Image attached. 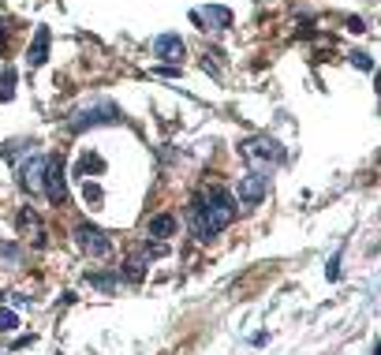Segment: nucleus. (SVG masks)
<instances>
[{
    "instance_id": "obj_16",
    "label": "nucleus",
    "mask_w": 381,
    "mask_h": 355,
    "mask_svg": "<svg viewBox=\"0 0 381 355\" xmlns=\"http://www.w3.org/2000/svg\"><path fill=\"white\" fill-rule=\"evenodd\" d=\"M82 198L90 202V206H97V202H101V187H97V184H90V180H86V184H82Z\"/></svg>"
},
{
    "instance_id": "obj_6",
    "label": "nucleus",
    "mask_w": 381,
    "mask_h": 355,
    "mask_svg": "<svg viewBox=\"0 0 381 355\" xmlns=\"http://www.w3.org/2000/svg\"><path fill=\"white\" fill-rule=\"evenodd\" d=\"M266 191H269V172H262V168H250L243 180H239V202L243 206H258V202L266 198Z\"/></svg>"
},
{
    "instance_id": "obj_8",
    "label": "nucleus",
    "mask_w": 381,
    "mask_h": 355,
    "mask_svg": "<svg viewBox=\"0 0 381 355\" xmlns=\"http://www.w3.org/2000/svg\"><path fill=\"white\" fill-rule=\"evenodd\" d=\"M154 57L161 64H168V68H176V64L183 60V41H180V34H157L154 38Z\"/></svg>"
},
{
    "instance_id": "obj_21",
    "label": "nucleus",
    "mask_w": 381,
    "mask_h": 355,
    "mask_svg": "<svg viewBox=\"0 0 381 355\" xmlns=\"http://www.w3.org/2000/svg\"><path fill=\"white\" fill-rule=\"evenodd\" d=\"M0 254H4L8 262H19V258H23L19 254V247H12V243H0Z\"/></svg>"
},
{
    "instance_id": "obj_17",
    "label": "nucleus",
    "mask_w": 381,
    "mask_h": 355,
    "mask_svg": "<svg viewBox=\"0 0 381 355\" xmlns=\"http://www.w3.org/2000/svg\"><path fill=\"white\" fill-rule=\"evenodd\" d=\"M90 284L105 288V292H113V288H116V277H113V273H94V277H90Z\"/></svg>"
},
{
    "instance_id": "obj_5",
    "label": "nucleus",
    "mask_w": 381,
    "mask_h": 355,
    "mask_svg": "<svg viewBox=\"0 0 381 355\" xmlns=\"http://www.w3.org/2000/svg\"><path fill=\"white\" fill-rule=\"evenodd\" d=\"M15 172H19V187L23 191H41V176H45V157L38 154V150H30L23 161H15Z\"/></svg>"
},
{
    "instance_id": "obj_15",
    "label": "nucleus",
    "mask_w": 381,
    "mask_h": 355,
    "mask_svg": "<svg viewBox=\"0 0 381 355\" xmlns=\"http://www.w3.org/2000/svg\"><path fill=\"white\" fill-rule=\"evenodd\" d=\"M19 329V314L15 310H0V333H15Z\"/></svg>"
},
{
    "instance_id": "obj_10",
    "label": "nucleus",
    "mask_w": 381,
    "mask_h": 355,
    "mask_svg": "<svg viewBox=\"0 0 381 355\" xmlns=\"http://www.w3.org/2000/svg\"><path fill=\"white\" fill-rule=\"evenodd\" d=\"M49 41H52L49 27H38V30H34V41H30V52H27V64H30V68H41V64L49 60Z\"/></svg>"
},
{
    "instance_id": "obj_12",
    "label": "nucleus",
    "mask_w": 381,
    "mask_h": 355,
    "mask_svg": "<svg viewBox=\"0 0 381 355\" xmlns=\"http://www.w3.org/2000/svg\"><path fill=\"white\" fill-rule=\"evenodd\" d=\"M15 98V68L8 64L4 75H0V101H12Z\"/></svg>"
},
{
    "instance_id": "obj_11",
    "label": "nucleus",
    "mask_w": 381,
    "mask_h": 355,
    "mask_svg": "<svg viewBox=\"0 0 381 355\" xmlns=\"http://www.w3.org/2000/svg\"><path fill=\"white\" fill-rule=\"evenodd\" d=\"M172 232H176V217H172V213H157V217H150V236L168 240Z\"/></svg>"
},
{
    "instance_id": "obj_9",
    "label": "nucleus",
    "mask_w": 381,
    "mask_h": 355,
    "mask_svg": "<svg viewBox=\"0 0 381 355\" xmlns=\"http://www.w3.org/2000/svg\"><path fill=\"white\" fill-rule=\"evenodd\" d=\"M194 23H206L202 30H224V27H232V12L221 4H210V8H194L191 12Z\"/></svg>"
},
{
    "instance_id": "obj_22",
    "label": "nucleus",
    "mask_w": 381,
    "mask_h": 355,
    "mask_svg": "<svg viewBox=\"0 0 381 355\" xmlns=\"http://www.w3.org/2000/svg\"><path fill=\"white\" fill-rule=\"evenodd\" d=\"M0 49H4V27H0Z\"/></svg>"
},
{
    "instance_id": "obj_13",
    "label": "nucleus",
    "mask_w": 381,
    "mask_h": 355,
    "mask_svg": "<svg viewBox=\"0 0 381 355\" xmlns=\"http://www.w3.org/2000/svg\"><path fill=\"white\" fill-rule=\"evenodd\" d=\"M124 277L138 284V281L146 277V262H143V258H127V262H124Z\"/></svg>"
},
{
    "instance_id": "obj_18",
    "label": "nucleus",
    "mask_w": 381,
    "mask_h": 355,
    "mask_svg": "<svg viewBox=\"0 0 381 355\" xmlns=\"http://www.w3.org/2000/svg\"><path fill=\"white\" fill-rule=\"evenodd\" d=\"M352 64H355L359 71H374V60H370L366 52H352Z\"/></svg>"
},
{
    "instance_id": "obj_1",
    "label": "nucleus",
    "mask_w": 381,
    "mask_h": 355,
    "mask_svg": "<svg viewBox=\"0 0 381 355\" xmlns=\"http://www.w3.org/2000/svg\"><path fill=\"white\" fill-rule=\"evenodd\" d=\"M232 221H236V198L221 187H213L210 195L191 206V224H194V236H199L202 243L213 240V236H221Z\"/></svg>"
},
{
    "instance_id": "obj_14",
    "label": "nucleus",
    "mask_w": 381,
    "mask_h": 355,
    "mask_svg": "<svg viewBox=\"0 0 381 355\" xmlns=\"http://www.w3.org/2000/svg\"><path fill=\"white\" fill-rule=\"evenodd\" d=\"M90 172H101V157L82 154V161H79V176H86V180H90Z\"/></svg>"
},
{
    "instance_id": "obj_20",
    "label": "nucleus",
    "mask_w": 381,
    "mask_h": 355,
    "mask_svg": "<svg viewBox=\"0 0 381 355\" xmlns=\"http://www.w3.org/2000/svg\"><path fill=\"white\" fill-rule=\"evenodd\" d=\"M19 229H38V217H34V210H23V213H19Z\"/></svg>"
},
{
    "instance_id": "obj_4",
    "label": "nucleus",
    "mask_w": 381,
    "mask_h": 355,
    "mask_svg": "<svg viewBox=\"0 0 381 355\" xmlns=\"http://www.w3.org/2000/svg\"><path fill=\"white\" fill-rule=\"evenodd\" d=\"M41 187L52 206H68V168H64V157L52 154L45 157V176H41Z\"/></svg>"
},
{
    "instance_id": "obj_7",
    "label": "nucleus",
    "mask_w": 381,
    "mask_h": 355,
    "mask_svg": "<svg viewBox=\"0 0 381 355\" xmlns=\"http://www.w3.org/2000/svg\"><path fill=\"white\" fill-rule=\"evenodd\" d=\"M75 240H79V247L86 254H94V258H105L108 251H113V243H108V236L97 229V224H75Z\"/></svg>"
},
{
    "instance_id": "obj_2",
    "label": "nucleus",
    "mask_w": 381,
    "mask_h": 355,
    "mask_svg": "<svg viewBox=\"0 0 381 355\" xmlns=\"http://www.w3.org/2000/svg\"><path fill=\"white\" fill-rule=\"evenodd\" d=\"M120 120H124V113H120L116 101L94 98V101L79 105V109L64 120V127H68L71 135H79V131H90V127H108V124H120Z\"/></svg>"
},
{
    "instance_id": "obj_3",
    "label": "nucleus",
    "mask_w": 381,
    "mask_h": 355,
    "mask_svg": "<svg viewBox=\"0 0 381 355\" xmlns=\"http://www.w3.org/2000/svg\"><path fill=\"white\" fill-rule=\"evenodd\" d=\"M239 154H243L254 168H269V165H280V161H285V146H280L273 135H254V138H243V143H239Z\"/></svg>"
},
{
    "instance_id": "obj_19",
    "label": "nucleus",
    "mask_w": 381,
    "mask_h": 355,
    "mask_svg": "<svg viewBox=\"0 0 381 355\" xmlns=\"http://www.w3.org/2000/svg\"><path fill=\"white\" fill-rule=\"evenodd\" d=\"M325 277H329V281H336V277H340V251L329 258V266H325Z\"/></svg>"
}]
</instances>
